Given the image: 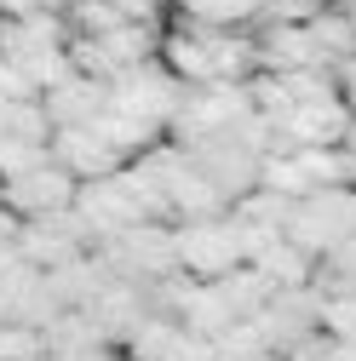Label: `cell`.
Returning a JSON list of instances; mask_svg holds the SVG:
<instances>
[{"label":"cell","instance_id":"obj_1","mask_svg":"<svg viewBox=\"0 0 356 361\" xmlns=\"http://www.w3.org/2000/svg\"><path fill=\"white\" fill-rule=\"evenodd\" d=\"M161 63L178 75V86L207 92V86H247L259 69V35H225V29H190L178 23L161 40Z\"/></svg>","mask_w":356,"mask_h":361},{"label":"cell","instance_id":"obj_2","mask_svg":"<svg viewBox=\"0 0 356 361\" xmlns=\"http://www.w3.org/2000/svg\"><path fill=\"white\" fill-rule=\"evenodd\" d=\"M178 241V269L190 281H230L236 269H247V235L236 218H196V224H172Z\"/></svg>","mask_w":356,"mask_h":361},{"label":"cell","instance_id":"obj_3","mask_svg":"<svg viewBox=\"0 0 356 361\" xmlns=\"http://www.w3.org/2000/svg\"><path fill=\"white\" fill-rule=\"evenodd\" d=\"M287 241L310 258H333L345 241H356V195L322 190L287 212Z\"/></svg>","mask_w":356,"mask_h":361},{"label":"cell","instance_id":"obj_4","mask_svg":"<svg viewBox=\"0 0 356 361\" xmlns=\"http://www.w3.org/2000/svg\"><path fill=\"white\" fill-rule=\"evenodd\" d=\"M75 201H81V184L58 166V161H47V166H35L29 178H12V184H0V207H6L12 218H23V224H35V218H58V212H75Z\"/></svg>","mask_w":356,"mask_h":361},{"label":"cell","instance_id":"obj_5","mask_svg":"<svg viewBox=\"0 0 356 361\" xmlns=\"http://www.w3.org/2000/svg\"><path fill=\"white\" fill-rule=\"evenodd\" d=\"M52 161L75 178V184H104V178H115L126 161L98 138L93 126H69V132H52Z\"/></svg>","mask_w":356,"mask_h":361},{"label":"cell","instance_id":"obj_6","mask_svg":"<svg viewBox=\"0 0 356 361\" xmlns=\"http://www.w3.org/2000/svg\"><path fill=\"white\" fill-rule=\"evenodd\" d=\"M40 104H47V121H52V132L93 126V121L109 109V86H104V80H86V75H69V80L58 86V92H47Z\"/></svg>","mask_w":356,"mask_h":361},{"label":"cell","instance_id":"obj_7","mask_svg":"<svg viewBox=\"0 0 356 361\" xmlns=\"http://www.w3.org/2000/svg\"><path fill=\"white\" fill-rule=\"evenodd\" d=\"M172 12L178 23H190V29H236V23H253L264 18V0H172Z\"/></svg>","mask_w":356,"mask_h":361},{"label":"cell","instance_id":"obj_8","mask_svg":"<svg viewBox=\"0 0 356 361\" xmlns=\"http://www.w3.org/2000/svg\"><path fill=\"white\" fill-rule=\"evenodd\" d=\"M259 190L282 195L287 207H299V201H310V195H316V184L304 178L299 155H264V166H259Z\"/></svg>","mask_w":356,"mask_h":361},{"label":"cell","instance_id":"obj_9","mask_svg":"<svg viewBox=\"0 0 356 361\" xmlns=\"http://www.w3.org/2000/svg\"><path fill=\"white\" fill-rule=\"evenodd\" d=\"M322 333L333 344H356V293H333L322 304Z\"/></svg>","mask_w":356,"mask_h":361},{"label":"cell","instance_id":"obj_10","mask_svg":"<svg viewBox=\"0 0 356 361\" xmlns=\"http://www.w3.org/2000/svg\"><path fill=\"white\" fill-rule=\"evenodd\" d=\"M0 361H47V338L35 327H0Z\"/></svg>","mask_w":356,"mask_h":361},{"label":"cell","instance_id":"obj_11","mask_svg":"<svg viewBox=\"0 0 356 361\" xmlns=\"http://www.w3.org/2000/svg\"><path fill=\"white\" fill-rule=\"evenodd\" d=\"M40 92L29 86V75L12 63V58H0V104H35Z\"/></svg>","mask_w":356,"mask_h":361},{"label":"cell","instance_id":"obj_12","mask_svg":"<svg viewBox=\"0 0 356 361\" xmlns=\"http://www.w3.org/2000/svg\"><path fill=\"white\" fill-rule=\"evenodd\" d=\"M167 361H225V355H218V344H213V338L178 333V344H172V355H167Z\"/></svg>","mask_w":356,"mask_h":361},{"label":"cell","instance_id":"obj_13","mask_svg":"<svg viewBox=\"0 0 356 361\" xmlns=\"http://www.w3.org/2000/svg\"><path fill=\"white\" fill-rule=\"evenodd\" d=\"M345 144H350V149H356V109H350V138H345Z\"/></svg>","mask_w":356,"mask_h":361},{"label":"cell","instance_id":"obj_14","mask_svg":"<svg viewBox=\"0 0 356 361\" xmlns=\"http://www.w3.org/2000/svg\"><path fill=\"white\" fill-rule=\"evenodd\" d=\"M247 361H282V355H247Z\"/></svg>","mask_w":356,"mask_h":361},{"label":"cell","instance_id":"obj_15","mask_svg":"<svg viewBox=\"0 0 356 361\" xmlns=\"http://www.w3.org/2000/svg\"><path fill=\"white\" fill-rule=\"evenodd\" d=\"M328 6H345V0H328Z\"/></svg>","mask_w":356,"mask_h":361}]
</instances>
